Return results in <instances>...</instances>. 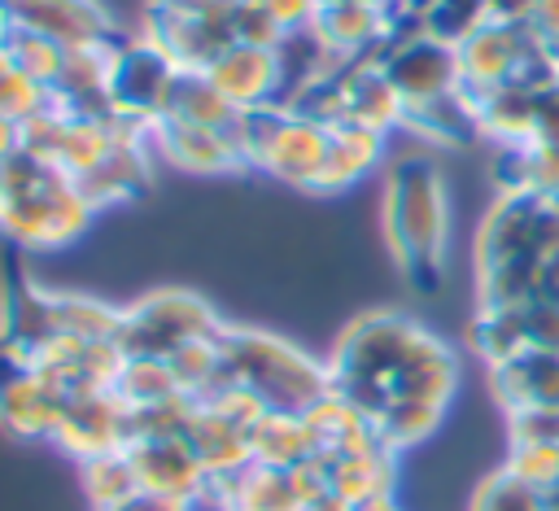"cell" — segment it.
Returning <instances> with one entry per match:
<instances>
[{"label": "cell", "instance_id": "obj_1", "mask_svg": "<svg viewBox=\"0 0 559 511\" xmlns=\"http://www.w3.org/2000/svg\"><path fill=\"white\" fill-rule=\"evenodd\" d=\"M550 253H559V192H502L476 231L480 306H528Z\"/></svg>", "mask_w": 559, "mask_h": 511}, {"label": "cell", "instance_id": "obj_2", "mask_svg": "<svg viewBox=\"0 0 559 511\" xmlns=\"http://www.w3.org/2000/svg\"><path fill=\"white\" fill-rule=\"evenodd\" d=\"M384 240L415 293L445 280V188L428 157H397L384 175Z\"/></svg>", "mask_w": 559, "mask_h": 511}, {"label": "cell", "instance_id": "obj_3", "mask_svg": "<svg viewBox=\"0 0 559 511\" xmlns=\"http://www.w3.org/2000/svg\"><path fill=\"white\" fill-rule=\"evenodd\" d=\"M96 218V205L79 192V183L35 157L31 148H17L0 166V236L22 249H61L79 240Z\"/></svg>", "mask_w": 559, "mask_h": 511}, {"label": "cell", "instance_id": "obj_4", "mask_svg": "<svg viewBox=\"0 0 559 511\" xmlns=\"http://www.w3.org/2000/svg\"><path fill=\"white\" fill-rule=\"evenodd\" d=\"M424 328L397 310H367L358 314L332 358H328V376H332V393L345 397L354 411H362L367 419H376L389 397H393V384L411 358V349L419 345Z\"/></svg>", "mask_w": 559, "mask_h": 511}, {"label": "cell", "instance_id": "obj_5", "mask_svg": "<svg viewBox=\"0 0 559 511\" xmlns=\"http://www.w3.org/2000/svg\"><path fill=\"white\" fill-rule=\"evenodd\" d=\"M218 354H223L227 371L253 397H262L266 411L306 415L314 402H323L332 393L328 363H314L306 349H297V345H288V341H280V336H271L262 328L223 323Z\"/></svg>", "mask_w": 559, "mask_h": 511}, {"label": "cell", "instance_id": "obj_6", "mask_svg": "<svg viewBox=\"0 0 559 511\" xmlns=\"http://www.w3.org/2000/svg\"><path fill=\"white\" fill-rule=\"evenodd\" d=\"M223 319L214 306L188 288H157L122 310L118 349L122 358H170L192 341H214Z\"/></svg>", "mask_w": 559, "mask_h": 511}, {"label": "cell", "instance_id": "obj_7", "mask_svg": "<svg viewBox=\"0 0 559 511\" xmlns=\"http://www.w3.org/2000/svg\"><path fill=\"white\" fill-rule=\"evenodd\" d=\"M175 79H179V66L162 48H153L144 35L118 39L114 70H109V100H114L118 114L153 127L166 114Z\"/></svg>", "mask_w": 559, "mask_h": 511}, {"label": "cell", "instance_id": "obj_8", "mask_svg": "<svg viewBox=\"0 0 559 511\" xmlns=\"http://www.w3.org/2000/svg\"><path fill=\"white\" fill-rule=\"evenodd\" d=\"M52 441L74 454L79 463L100 459L109 450H127L131 445V406L114 393V389H92L66 402L61 424L52 432Z\"/></svg>", "mask_w": 559, "mask_h": 511}, {"label": "cell", "instance_id": "obj_9", "mask_svg": "<svg viewBox=\"0 0 559 511\" xmlns=\"http://www.w3.org/2000/svg\"><path fill=\"white\" fill-rule=\"evenodd\" d=\"M546 44L533 35L528 22H485L472 39L459 44V70L467 92H485L511 83Z\"/></svg>", "mask_w": 559, "mask_h": 511}, {"label": "cell", "instance_id": "obj_10", "mask_svg": "<svg viewBox=\"0 0 559 511\" xmlns=\"http://www.w3.org/2000/svg\"><path fill=\"white\" fill-rule=\"evenodd\" d=\"M66 397L17 354L0 349V424L26 441H52Z\"/></svg>", "mask_w": 559, "mask_h": 511}, {"label": "cell", "instance_id": "obj_11", "mask_svg": "<svg viewBox=\"0 0 559 511\" xmlns=\"http://www.w3.org/2000/svg\"><path fill=\"white\" fill-rule=\"evenodd\" d=\"M380 70L389 74V83L397 87V96H402L406 105L463 87L459 48H450V44H441V39H428V35H415V39H406V44H393V48L380 57Z\"/></svg>", "mask_w": 559, "mask_h": 511}, {"label": "cell", "instance_id": "obj_12", "mask_svg": "<svg viewBox=\"0 0 559 511\" xmlns=\"http://www.w3.org/2000/svg\"><path fill=\"white\" fill-rule=\"evenodd\" d=\"M148 144L157 148V157L175 170H192V175H218V170H245V157L231 140V131L218 127H197L183 118L162 114L148 127Z\"/></svg>", "mask_w": 559, "mask_h": 511}, {"label": "cell", "instance_id": "obj_13", "mask_svg": "<svg viewBox=\"0 0 559 511\" xmlns=\"http://www.w3.org/2000/svg\"><path fill=\"white\" fill-rule=\"evenodd\" d=\"M328 135H332V127L306 122L284 109L275 135L266 140V148L258 157V170H266L271 179L288 183L297 192H314V183L323 175V157H328Z\"/></svg>", "mask_w": 559, "mask_h": 511}, {"label": "cell", "instance_id": "obj_14", "mask_svg": "<svg viewBox=\"0 0 559 511\" xmlns=\"http://www.w3.org/2000/svg\"><path fill=\"white\" fill-rule=\"evenodd\" d=\"M57 332V310H52V293L31 284L22 271L9 275L4 293H0V349L17 354L22 363H31L44 345H52Z\"/></svg>", "mask_w": 559, "mask_h": 511}, {"label": "cell", "instance_id": "obj_15", "mask_svg": "<svg viewBox=\"0 0 559 511\" xmlns=\"http://www.w3.org/2000/svg\"><path fill=\"white\" fill-rule=\"evenodd\" d=\"M9 13H13V26L48 35L61 48L118 39L100 0H9Z\"/></svg>", "mask_w": 559, "mask_h": 511}, {"label": "cell", "instance_id": "obj_16", "mask_svg": "<svg viewBox=\"0 0 559 511\" xmlns=\"http://www.w3.org/2000/svg\"><path fill=\"white\" fill-rule=\"evenodd\" d=\"M140 489L179 498V502H201L210 489V472L201 467V459L192 454V445L183 437H157V441H131L127 445Z\"/></svg>", "mask_w": 559, "mask_h": 511}, {"label": "cell", "instance_id": "obj_17", "mask_svg": "<svg viewBox=\"0 0 559 511\" xmlns=\"http://www.w3.org/2000/svg\"><path fill=\"white\" fill-rule=\"evenodd\" d=\"M205 74H210V83H214L236 109H253V105H275V100H280L275 48L231 44V48H223V52L205 66Z\"/></svg>", "mask_w": 559, "mask_h": 511}, {"label": "cell", "instance_id": "obj_18", "mask_svg": "<svg viewBox=\"0 0 559 511\" xmlns=\"http://www.w3.org/2000/svg\"><path fill=\"white\" fill-rule=\"evenodd\" d=\"M314 459L323 467L328 489L349 498L354 507L393 494V450L384 441H371L358 450H314Z\"/></svg>", "mask_w": 559, "mask_h": 511}, {"label": "cell", "instance_id": "obj_19", "mask_svg": "<svg viewBox=\"0 0 559 511\" xmlns=\"http://www.w3.org/2000/svg\"><path fill=\"white\" fill-rule=\"evenodd\" d=\"M493 371V393L507 411H559V349H524Z\"/></svg>", "mask_w": 559, "mask_h": 511}, {"label": "cell", "instance_id": "obj_20", "mask_svg": "<svg viewBox=\"0 0 559 511\" xmlns=\"http://www.w3.org/2000/svg\"><path fill=\"white\" fill-rule=\"evenodd\" d=\"M406 100L397 96V87L389 83V74L380 70L376 57H349L345 61V122L371 127V131H393L402 127Z\"/></svg>", "mask_w": 559, "mask_h": 511}, {"label": "cell", "instance_id": "obj_21", "mask_svg": "<svg viewBox=\"0 0 559 511\" xmlns=\"http://www.w3.org/2000/svg\"><path fill=\"white\" fill-rule=\"evenodd\" d=\"M314 26L341 57H376L380 61L389 9H380L371 0H319Z\"/></svg>", "mask_w": 559, "mask_h": 511}, {"label": "cell", "instance_id": "obj_22", "mask_svg": "<svg viewBox=\"0 0 559 511\" xmlns=\"http://www.w3.org/2000/svg\"><path fill=\"white\" fill-rule=\"evenodd\" d=\"M380 157H384V131H371L358 122H336L328 135V157H323V175L314 183V197L345 192L367 170H376Z\"/></svg>", "mask_w": 559, "mask_h": 511}, {"label": "cell", "instance_id": "obj_23", "mask_svg": "<svg viewBox=\"0 0 559 511\" xmlns=\"http://www.w3.org/2000/svg\"><path fill=\"white\" fill-rule=\"evenodd\" d=\"M148 140H118L114 148H109V157L96 166V170H87L83 179H74L79 183V192L96 205V210H105V205H122V201H131V197H140L144 188H148Z\"/></svg>", "mask_w": 559, "mask_h": 511}, {"label": "cell", "instance_id": "obj_24", "mask_svg": "<svg viewBox=\"0 0 559 511\" xmlns=\"http://www.w3.org/2000/svg\"><path fill=\"white\" fill-rule=\"evenodd\" d=\"M183 441L192 445V454L201 459V467L210 476H227V472H240L253 463L249 459V432L236 419H227L223 411L201 406V402H197V415H192Z\"/></svg>", "mask_w": 559, "mask_h": 511}, {"label": "cell", "instance_id": "obj_25", "mask_svg": "<svg viewBox=\"0 0 559 511\" xmlns=\"http://www.w3.org/2000/svg\"><path fill=\"white\" fill-rule=\"evenodd\" d=\"M402 127L424 135V140H437V144H472L476 135H485L480 131V114H476V105H472V96L463 87L406 105Z\"/></svg>", "mask_w": 559, "mask_h": 511}, {"label": "cell", "instance_id": "obj_26", "mask_svg": "<svg viewBox=\"0 0 559 511\" xmlns=\"http://www.w3.org/2000/svg\"><path fill=\"white\" fill-rule=\"evenodd\" d=\"M314 432L301 415H284V411H266L253 428H249V459L262 467H301L314 454Z\"/></svg>", "mask_w": 559, "mask_h": 511}, {"label": "cell", "instance_id": "obj_27", "mask_svg": "<svg viewBox=\"0 0 559 511\" xmlns=\"http://www.w3.org/2000/svg\"><path fill=\"white\" fill-rule=\"evenodd\" d=\"M472 349L498 367L524 349H533V336H528V310L524 306H480L476 319H472Z\"/></svg>", "mask_w": 559, "mask_h": 511}, {"label": "cell", "instance_id": "obj_28", "mask_svg": "<svg viewBox=\"0 0 559 511\" xmlns=\"http://www.w3.org/2000/svg\"><path fill=\"white\" fill-rule=\"evenodd\" d=\"M166 114L170 118H183V122H197V127L231 131V122H236L240 109L210 83L205 70H179V79L170 87V100H166Z\"/></svg>", "mask_w": 559, "mask_h": 511}, {"label": "cell", "instance_id": "obj_29", "mask_svg": "<svg viewBox=\"0 0 559 511\" xmlns=\"http://www.w3.org/2000/svg\"><path fill=\"white\" fill-rule=\"evenodd\" d=\"M52 310H57V332L74 336V341H114L122 332V310L105 306L100 297L87 293H52Z\"/></svg>", "mask_w": 559, "mask_h": 511}, {"label": "cell", "instance_id": "obj_30", "mask_svg": "<svg viewBox=\"0 0 559 511\" xmlns=\"http://www.w3.org/2000/svg\"><path fill=\"white\" fill-rule=\"evenodd\" d=\"M445 406L437 402H415V397H393L371 424H376V437L397 454V450H411L419 445L424 437H432V428L441 424Z\"/></svg>", "mask_w": 559, "mask_h": 511}, {"label": "cell", "instance_id": "obj_31", "mask_svg": "<svg viewBox=\"0 0 559 511\" xmlns=\"http://www.w3.org/2000/svg\"><path fill=\"white\" fill-rule=\"evenodd\" d=\"M114 393L127 406H148V402H166L183 389H179L166 358H122V367L114 376Z\"/></svg>", "mask_w": 559, "mask_h": 511}, {"label": "cell", "instance_id": "obj_32", "mask_svg": "<svg viewBox=\"0 0 559 511\" xmlns=\"http://www.w3.org/2000/svg\"><path fill=\"white\" fill-rule=\"evenodd\" d=\"M83 489L92 498L96 511H109L118 502H127L135 489H140V476H135V463L127 450H109L100 459H87L83 463Z\"/></svg>", "mask_w": 559, "mask_h": 511}, {"label": "cell", "instance_id": "obj_33", "mask_svg": "<svg viewBox=\"0 0 559 511\" xmlns=\"http://www.w3.org/2000/svg\"><path fill=\"white\" fill-rule=\"evenodd\" d=\"M0 52H4L22 74H31L39 87H52L57 74H61V61H66V48H61L57 39L35 35V31H22V26L9 31V39H4Z\"/></svg>", "mask_w": 559, "mask_h": 511}, {"label": "cell", "instance_id": "obj_34", "mask_svg": "<svg viewBox=\"0 0 559 511\" xmlns=\"http://www.w3.org/2000/svg\"><path fill=\"white\" fill-rule=\"evenodd\" d=\"M197 415V402L188 393H175L166 402L131 406V441H157V437H183Z\"/></svg>", "mask_w": 559, "mask_h": 511}, {"label": "cell", "instance_id": "obj_35", "mask_svg": "<svg viewBox=\"0 0 559 511\" xmlns=\"http://www.w3.org/2000/svg\"><path fill=\"white\" fill-rule=\"evenodd\" d=\"M472 511H542V489L524 485L515 472L498 467L493 476H485L472 494Z\"/></svg>", "mask_w": 559, "mask_h": 511}, {"label": "cell", "instance_id": "obj_36", "mask_svg": "<svg viewBox=\"0 0 559 511\" xmlns=\"http://www.w3.org/2000/svg\"><path fill=\"white\" fill-rule=\"evenodd\" d=\"M48 87H39L31 74H22L4 52H0V114L13 118V122H26L35 118L39 109H48Z\"/></svg>", "mask_w": 559, "mask_h": 511}, {"label": "cell", "instance_id": "obj_37", "mask_svg": "<svg viewBox=\"0 0 559 511\" xmlns=\"http://www.w3.org/2000/svg\"><path fill=\"white\" fill-rule=\"evenodd\" d=\"M507 472L546 494L550 485H559V441H511Z\"/></svg>", "mask_w": 559, "mask_h": 511}, {"label": "cell", "instance_id": "obj_38", "mask_svg": "<svg viewBox=\"0 0 559 511\" xmlns=\"http://www.w3.org/2000/svg\"><path fill=\"white\" fill-rule=\"evenodd\" d=\"M284 35V26L266 13L262 0H236L231 4V39L236 44H258V48H275Z\"/></svg>", "mask_w": 559, "mask_h": 511}, {"label": "cell", "instance_id": "obj_39", "mask_svg": "<svg viewBox=\"0 0 559 511\" xmlns=\"http://www.w3.org/2000/svg\"><path fill=\"white\" fill-rule=\"evenodd\" d=\"M262 4H266V13H271L284 31H293V26H310L314 13H319V0H262Z\"/></svg>", "mask_w": 559, "mask_h": 511}, {"label": "cell", "instance_id": "obj_40", "mask_svg": "<svg viewBox=\"0 0 559 511\" xmlns=\"http://www.w3.org/2000/svg\"><path fill=\"white\" fill-rule=\"evenodd\" d=\"M528 26H533V35H537L550 52H559V0H537Z\"/></svg>", "mask_w": 559, "mask_h": 511}, {"label": "cell", "instance_id": "obj_41", "mask_svg": "<svg viewBox=\"0 0 559 511\" xmlns=\"http://www.w3.org/2000/svg\"><path fill=\"white\" fill-rule=\"evenodd\" d=\"M109 511H197V502H179V498H166V494H153V489H135L127 502H118Z\"/></svg>", "mask_w": 559, "mask_h": 511}, {"label": "cell", "instance_id": "obj_42", "mask_svg": "<svg viewBox=\"0 0 559 511\" xmlns=\"http://www.w3.org/2000/svg\"><path fill=\"white\" fill-rule=\"evenodd\" d=\"M144 4H157V9H170L183 17H223V13H231L236 0H144Z\"/></svg>", "mask_w": 559, "mask_h": 511}, {"label": "cell", "instance_id": "obj_43", "mask_svg": "<svg viewBox=\"0 0 559 511\" xmlns=\"http://www.w3.org/2000/svg\"><path fill=\"white\" fill-rule=\"evenodd\" d=\"M537 0H485L489 22H528Z\"/></svg>", "mask_w": 559, "mask_h": 511}, {"label": "cell", "instance_id": "obj_44", "mask_svg": "<svg viewBox=\"0 0 559 511\" xmlns=\"http://www.w3.org/2000/svg\"><path fill=\"white\" fill-rule=\"evenodd\" d=\"M17 148H22V122H13V118L0 114V166H4Z\"/></svg>", "mask_w": 559, "mask_h": 511}, {"label": "cell", "instance_id": "obj_45", "mask_svg": "<svg viewBox=\"0 0 559 511\" xmlns=\"http://www.w3.org/2000/svg\"><path fill=\"white\" fill-rule=\"evenodd\" d=\"M301 511H358L349 498H341V494H332V489H323V494H314Z\"/></svg>", "mask_w": 559, "mask_h": 511}, {"label": "cell", "instance_id": "obj_46", "mask_svg": "<svg viewBox=\"0 0 559 511\" xmlns=\"http://www.w3.org/2000/svg\"><path fill=\"white\" fill-rule=\"evenodd\" d=\"M542 511H559V485H550V489L542 494Z\"/></svg>", "mask_w": 559, "mask_h": 511}, {"label": "cell", "instance_id": "obj_47", "mask_svg": "<svg viewBox=\"0 0 559 511\" xmlns=\"http://www.w3.org/2000/svg\"><path fill=\"white\" fill-rule=\"evenodd\" d=\"M0 4H9V0H0Z\"/></svg>", "mask_w": 559, "mask_h": 511}]
</instances>
